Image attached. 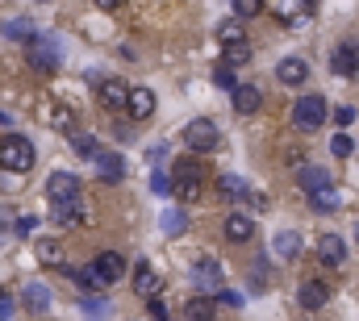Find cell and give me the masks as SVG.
<instances>
[{
  "mask_svg": "<svg viewBox=\"0 0 359 321\" xmlns=\"http://www.w3.org/2000/svg\"><path fill=\"white\" fill-rule=\"evenodd\" d=\"M243 63H251V46H247V42H230V46L222 50V67L234 71V67H243Z\"/></svg>",
  "mask_w": 359,
  "mask_h": 321,
  "instance_id": "484cf974",
  "label": "cell"
},
{
  "mask_svg": "<svg viewBox=\"0 0 359 321\" xmlns=\"http://www.w3.org/2000/svg\"><path fill=\"white\" fill-rule=\"evenodd\" d=\"M151 188H155L159 196H172V175H163V171H151Z\"/></svg>",
  "mask_w": 359,
  "mask_h": 321,
  "instance_id": "e575fe53",
  "label": "cell"
},
{
  "mask_svg": "<svg viewBox=\"0 0 359 321\" xmlns=\"http://www.w3.org/2000/svg\"><path fill=\"white\" fill-rule=\"evenodd\" d=\"M134 292H138L142 301H155V296L163 292V280H159V271H155L151 263H138V267H134Z\"/></svg>",
  "mask_w": 359,
  "mask_h": 321,
  "instance_id": "9c48e42d",
  "label": "cell"
},
{
  "mask_svg": "<svg viewBox=\"0 0 359 321\" xmlns=\"http://www.w3.org/2000/svg\"><path fill=\"white\" fill-rule=\"evenodd\" d=\"M276 254H280L284 263H292V259L301 254V234H297V230H280V234H276Z\"/></svg>",
  "mask_w": 359,
  "mask_h": 321,
  "instance_id": "d4e9b609",
  "label": "cell"
},
{
  "mask_svg": "<svg viewBox=\"0 0 359 321\" xmlns=\"http://www.w3.org/2000/svg\"><path fill=\"white\" fill-rule=\"evenodd\" d=\"M184 317H188V321H213V317H217V305H213V296H205V292L188 296V305H184Z\"/></svg>",
  "mask_w": 359,
  "mask_h": 321,
  "instance_id": "7402d4cb",
  "label": "cell"
},
{
  "mask_svg": "<svg viewBox=\"0 0 359 321\" xmlns=\"http://www.w3.org/2000/svg\"><path fill=\"white\" fill-rule=\"evenodd\" d=\"M330 146H334V155H339V159H347V155H351V138H347V134H339Z\"/></svg>",
  "mask_w": 359,
  "mask_h": 321,
  "instance_id": "ab89813d",
  "label": "cell"
},
{
  "mask_svg": "<svg viewBox=\"0 0 359 321\" xmlns=\"http://www.w3.org/2000/svg\"><path fill=\"white\" fill-rule=\"evenodd\" d=\"M21 305H25L34 317H42V313L50 309V288H46V284H25V292H21Z\"/></svg>",
  "mask_w": 359,
  "mask_h": 321,
  "instance_id": "ffe728a7",
  "label": "cell"
},
{
  "mask_svg": "<svg viewBox=\"0 0 359 321\" xmlns=\"http://www.w3.org/2000/svg\"><path fill=\"white\" fill-rule=\"evenodd\" d=\"M259 8H264V4H255V0H238V4H234V17H255Z\"/></svg>",
  "mask_w": 359,
  "mask_h": 321,
  "instance_id": "74e56055",
  "label": "cell"
},
{
  "mask_svg": "<svg viewBox=\"0 0 359 321\" xmlns=\"http://www.w3.org/2000/svg\"><path fill=\"white\" fill-rule=\"evenodd\" d=\"M184 146H188V155H209V151H217L222 146V134H217V125L209 121V117H196V121H188L184 125Z\"/></svg>",
  "mask_w": 359,
  "mask_h": 321,
  "instance_id": "277c9868",
  "label": "cell"
},
{
  "mask_svg": "<svg viewBox=\"0 0 359 321\" xmlns=\"http://www.w3.org/2000/svg\"><path fill=\"white\" fill-rule=\"evenodd\" d=\"M268 13L271 17H280L284 25H297L301 17H313V4H301V0H271Z\"/></svg>",
  "mask_w": 359,
  "mask_h": 321,
  "instance_id": "4fadbf2b",
  "label": "cell"
},
{
  "mask_svg": "<svg viewBox=\"0 0 359 321\" xmlns=\"http://www.w3.org/2000/svg\"><path fill=\"white\" fill-rule=\"evenodd\" d=\"M84 313H92V317H100V313H104V301H84Z\"/></svg>",
  "mask_w": 359,
  "mask_h": 321,
  "instance_id": "7bdbcfd3",
  "label": "cell"
},
{
  "mask_svg": "<svg viewBox=\"0 0 359 321\" xmlns=\"http://www.w3.org/2000/svg\"><path fill=\"white\" fill-rule=\"evenodd\" d=\"M192 280H196V288H217V284H222V263L209 259V254L196 259V263H192Z\"/></svg>",
  "mask_w": 359,
  "mask_h": 321,
  "instance_id": "e0dca14e",
  "label": "cell"
},
{
  "mask_svg": "<svg viewBox=\"0 0 359 321\" xmlns=\"http://www.w3.org/2000/svg\"><path fill=\"white\" fill-rule=\"evenodd\" d=\"M297 301H301V309H322V305L330 301V288H326L322 280H309V284H301Z\"/></svg>",
  "mask_w": 359,
  "mask_h": 321,
  "instance_id": "44dd1931",
  "label": "cell"
},
{
  "mask_svg": "<svg viewBox=\"0 0 359 321\" xmlns=\"http://www.w3.org/2000/svg\"><path fill=\"white\" fill-rule=\"evenodd\" d=\"M318 259H322L326 267H343V263H347L343 238H339V234H322V238H318Z\"/></svg>",
  "mask_w": 359,
  "mask_h": 321,
  "instance_id": "5bb4252c",
  "label": "cell"
},
{
  "mask_svg": "<svg viewBox=\"0 0 359 321\" xmlns=\"http://www.w3.org/2000/svg\"><path fill=\"white\" fill-rule=\"evenodd\" d=\"M217 38H222V46H230V42H247V34H243L238 21H222V25H217Z\"/></svg>",
  "mask_w": 359,
  "mask_h": 321,
  "instance_id": "1f68e13d",
  "label": "cell"
},
{
  "mask_svg": "<svg viewBox=\"0 0 359 321\" xmlns=\"http://www.w3.org/2000/svg\"><path fill=\"white\" fill-rule=\"evenodd\" d=\"M297 184L313 196V192H322V188H330V171L326 167H318V163H305L301 171H297Z\"/></svg>",
  "mask_w": 359,
  "mask_h": 321,
  "instance_id": "9a60e30c",
  "label": "cell"
},
{
  "mask_svg": "<svg viewBox=\"0 0 359 321\" xmlns=\"http://www.w3.org/2000/svg\"><path fill=\"white\" fill-rule=\"evenodd\" d=\"M92 163H96V175H100L104 184H117V179L126 175V159H121V155H104V151H100Z\"/></svg>",
  "mask_w": 359,
  "mask_h": 321,
  "instance_id": "603a6c76",
  "label": "cell"
},
{
  "mask_svg": "<svg viewBox=\"0 0 359 321\" xmlns=\"http://www.w3.org/2000/svg\"><path fill=\"white\" fill-rule=\"evenodd\" d=\"M92 271H96V275H100V284L109 288V284L126 280V259H121L117 250H104V254H96V259H92Z\"/></svg>",
  "mask_w": 359,
  "mask_h": 321,
  "instance_id": "ba28073f",
  "label": "cell"
},
{
  "mask_svg": "<svg viewBox=\"0 0 359 321\" xmlns=\"http://www.w3.org/2000/svg\"><path fill=\"white\" fill-rule=\"evenodd\" d=\"M213 305H230V309H243V296H238L234 288H217V296H213Z\"/></svg>",
  "mask_w": 359,
  "mask_h": 321,
  "instance_id": "836d02e7",
  "label": "cell"
},
{
  "mask_svg": "<svg viewBox=\"0 0 359 321\" xmlns=\"http://www.w3.org/2000/svg\"><path fill=\"white\" fill-rule=\"evenodd\" d=\"M126 113H130V121H147V117L155 113V92H151V88H130Z\"/></svg>",
  "mask_w": 359,
  "mask_h": 321,
  "instance_id": "8fae6325",
  "label": "cell"
},
{
  "mask_svg": "<svg viewBox=\"0 0 359 321\" xmlns=\"http://www.w3.org/2000/svg\"><path fill=\"white\" fill-rule=\"evenodd\" d=\"M276 80L288 83V88H297V83L309 80V63H305V59H297V55H288V59L276 67Z\"/></svg>",
  "mask_w": 359,
  "mask_h": 321,
  "instance_id": "ac0fdd59",
  "label": "cell"
},
{
  "mask_svg": "<svg viewBox=\"0 0 359 321\" xmlns=\"http://www.w3.org/2000/svg\"><path fill=\"white\" fill-rule=\"evenodd\" d=\"M38 230V217H17V226H13V234H21V238H29Z\"/></svg>",
  "mask_w": 359,
  "mask_h": 321,
  "instance_id": "8d00e7d4",
  "label": "cell"
},
{
  "mask_svg": "<svg viewBox=\"0 0 359 321\" xmlns=\"http://www.w3.org/2000/svg\"><path fill=\"white\" fill-rule=\"evenodd\" d=\"M213 83H217V88H230V92L238 88V80H234V71H230V67H217V71H213Z\"/></svg>",
  "mask_w": 359,
  "mask_h": 321,
  "instance_id": "d590c367",
  "label": "cell"
},
{
  "mask_svg": "<svg viewBox=\"0 0 359 321\" xmlns=\"http://www.w3.org/2000/svg\"><path fill=\"white\" fill-rule=\"evenodd\" d=\"M309 209H313V213H334V209H339V192H334V188L313 192V196H309Z\"/></svg>",
  "mask_w": 359,
  "mask_h": 321,
  "instance_id": "f1b7e54d",
  "label": "cell"
},
{
  "mask_svg": "<svg viewBox=\"0 0 359 321\" xmlns=\"http://www.w3.org/2000/svg\"><path fill=\"white\" fill-rule=\"evenodd\" d=\"M34 163H38V155H34V142L29 138H21V134L0 138V171L4 175H25Z\"/></svg>",
  "mask_w": 359,
  "mask_h": 321,
  "instance_id": "7a4b0ae2",
  "label": "cell"
},
{
  "mask_svg": "<svg viewBox=\"0 0 359 321\" xmlns=\"http://www.w3.org/2000/svg\"><path fill=\"white\" fill-rule=\"evenodd\" d=\"M222 234H226V242H234V246H238V242H251L255 238V221H251L247 213H230V217L222 221Z\"/></svg>",
  "mask_w": 359,
  "mask_h": 321,
  "instance_id": "7c38bea8",
  "label": "cell"
},
{
  "mask_svg": "<svg viewBox=\"0 0 359 321\" xmlns=\"http://www.w3.org/2000/svg\"><path fill=\"white\" fill-rule=\"evenodd\" d=\"M326 100L318 96V92H305V96H297V104H292V125L297 130H322V121H326Z\"/></svg>",
  "mask_w": 359,
  "mask_h": 321,
  "instance_id": "5b68a950",
  "label": "cell"
},
{
  "mask_svg": "<svg viewBox=\"0 0 359 321\" xmlns=\"http://www.w3.org/2000/svg\"><path fill=\"white\" fill-rule=\"evenodd\" d=\"M147 309H151V317H155V321H172V317H168V305H163L159 296H155V301H147Z\"/></svg>",
  "mask_w": 359,
  "mask_h": 321,
  "instance_id": "f35d334b",
  "label": "cell"
},
{
  "mask_svg": "<svg viewBox=\"0 0 359 321\" xmlns=\"http://www.w3.org/2000/svg\"><path fill=\"white\" fill-rule=\"evenodd\" d=\"M8 317H13V292L0 288V321H8Z\"/></svg>",
  "mask_w": 359,
  "mask_h": 321,
  "instance_id": "b9f144b4",
  "label": "cell"
},
{
  "mask_svg": "<svg viewBox=\"0 0 359 321\" xmlns=\"http://www.w3.org/2000/svg\"><path fill=\"white\" fill-rule=\"evenodd\" d=\"M72 146H76V151H80L84 159H96V155H100L96 138H92V134H84V130H76V134H72Z\"/></svg>",
  "mask_w": 359,
  "mask_h": 321,
  "instance_id": "4dcf8cb0",
  "label": "cell"
},
{
  "mask_svg": "<svg viewBox=\"0 0 359 321\" xmlns=\"http://www.w3.org/2000/svg\"><path fill=\"white\" fill-rule=\"evenodd\" d=\"M330 71H334V76H359V42H343V46H334V55H330Z\"/></svg>",
  "mask_w": 359,
  "mask_h": 321,
  "instance_id": "30bf717a",
  "label": "cell"
},
{
  "mask_svg": "<svg viewBox=\"0 0 359 321\" xmlns=\"http://www.w3.org/2000/svg\"><path fill=\"white\" fill-rule=\"evenodd\" d=\"M46 117H50V125H55V130H63L67 138L80 130V121H76V113H72L67 104H50V109H46Z\"/></svg>",
  "mask_w": 359,
  "mask_h": 321,
  "instance_id": "cb8c5ba5",
  "label": "cell"
},
{
  "mask_svg": "<svg viewBox=\"0 0 359 321\" xmlns=\"http://www.w3.org/2000/svg\"><path fill=\"white\" fill-rule=\"evenodd\" d=\"M4 38H17V42H34V25H29L25 17H17V21H4Z\"/></svg>",
  "mask_w": 359,
  "mask_h": 321,
  "instance_id": "f546056e",
  "label": "cell"
},
{
  "mask_svg": "<svg viewBox=\"0 0 359 321\" xmlns=\"http://www.w3.org/2000/svg\"><path fill=\"white\" fill-rule=\"evenodd\" d=\"M184 226H188V217H184L180 209H168V213H163V234L176 238V234H184Z\"/></svg>",
  "mask_w": 359,
  "mask_h": 321,
  "instance_id": "d6a6232c",
  "label": "cell"
},
{
  "mask_svg": "<svg viewBox=\"0 0 359 321\" xmlns=\"http://www.w3.org/2000/svg\"><path fill=\"white\" fill-rule=\"evenodd\" d=\"M201 179H205V163L196 159V155L176 159V167H172V196H176L180 205H192V200H196Z\"/></svg>",
  "mask_w": 359,
  "mask_h": 321,
  "instance_id": "6da1fadb",
  "label": "cell"
},
{
  "mask_svg": "<svg viewBox=\"0 0 359 321\" xmlns=\"http://www.w3.org/2000/svg\"><path fill=\"white\" fill-rule=\"evenodd\" d=\"M96 100H100V109H109V113H126L130 83L126 80H100L96 83Z\"/></svg>",
  "mask_w": 359,
  "mask_h": 321,
  "instance_id": "52a82bcc",
  "label": "cell"
},
{
  "mask_svg": "<svg viewBox=\"0 0 359 321\" xmlns=\"http://www.w3.org/2000/svg\"><path fill=\"white\" fill-rule=\"evenodd\" d=\"M13 226H17V213H13L8 205H0V234H4V230H13Z\"/></svg>",
  "mask_w": 359,
  "mask_h": 321,
  "instance_id": "60d3db41",
  "label": "cell"
},
{
  "mask_svg": "<svg viewBox=\"0 0 359 321\" xmlns=\"http://www.w3.org/2000/svg\"><path fill=\"white\" fill-rule=\"evenodd\" d=\"M25 59H29L34 71H55L63 63V46L50 34H34V42H25Z\"/></svg>",
  "mask_w": 359,
  "mask_h": 321,
  "instance_id": "3957f363",
  "label": "cell"
},
{
  "mask_svg": "<svg viewBox=\"0 0 359 321\" xmlns=\"http://www.w3.org/2000/svg\"><path fill=\"white\" fill-rule=\"evenodd\" d=\"M163 155H168V146H151V151H147V159H151V163H159Z\"/></svg>",
  "mask_w": 359,
  "mask_h": 321,
  "instance_id": "f6af8a7d",
  "label": "cell"
},
{
  "mask_svg": "<svg viewBox=\"0 0 359 321\" xmlns=\"http://www.w3.org/2000/svg\"><path fill=\"white\" fill-rule=\"evenodd\" d=\"M50 213H55V221H59L63 230H80V226L88 221L84 200H72V205H50Z\"/></svg>",
  "mask_w": 359,
  "mask_h": 321,
  "instance_id": "2e32d148",
  "label": "cell"
},
{
  "mask_svg": "<svg viewBox=\"0 0 359 321\" xmlns=\"http://www.w3.org/2000/svg\"><path fill=\"white\" fill-rule=\"evenodd\" d=\"M34 250H38V259H42L46 267H63V246H59L55 238H42Z\"/></svg>",
  "mask_w": 359,
  "mask_h": 321,
  "instance_id": "83f0119b",
  "label": "cell"
},
{
  "mask_svg": "<svg viewBox=\"0 0 359 321\" xmlns=\"http://www.w3.org/2000/svg\"><path fill=\"white\" fill-rule=\"evenodd\" d=\"M259 104H264V92H259L255 83H238V88H234V109H238L243 117L259 113Z\"/></svg>",
  "mask_w": 359,
  "mask_h": 321,
  "instance_id": "d6986e66",
  "label": "cell"
},
{
  "mask_svg": "<svg viewBox=\"0 0 359 321\" xmlns=\"http://www.w3.org/2000/svg\"><path fill=\"white\" fill-rule=\"evenodd\" d=\"M217 192H222L226 200H247V192H251V188H247L238 175H222V179H217Z\"/></svg>",
  "mask_w": 359,
  "mask_h": 321,
  "instance_id": "4316f807",
  "label": "cell"
},
{
  "mask_svg": "<svg viewBox=\"0 0 359 321\" xmlns=\"http://www.w3.org/2000/svg\"><path fill=\"white\" fill-rule=\"evenodd\" d=\"M334 121H339V125H351V121H355V113H351V109H339V113H334Z\"/></svg>",
  "mask_w": 359,
  "mask_h": 321,
  "instance_id": "ee69618b",
  "label": "cell"
},
{
  "mask_svg": "<svg viewBox=\"0 0 359 321\" xmlns=\"http://www.w3.org/2000/svg\"><path fill=\"white\" fill-rule=\"evenodd\" d=\"M46 196H50V205H72V200H80V175L55 171V175L46 179Z\"/></svg>",
  "mask_w": 359,
  "mask_h": 321,
  "instance_id": "8992f818",
  "label": "cell"
}]
</instances>
